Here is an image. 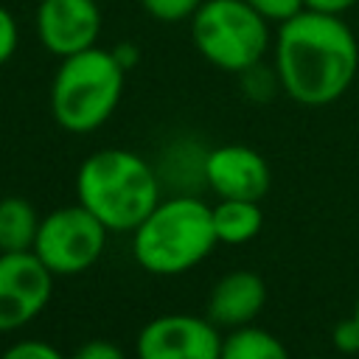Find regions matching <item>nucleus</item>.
<instances>
[{"label":"nucleus","instance_id":"obj_11","mask_svg":"<svg viewBox=\"0 0 359 359\" xmlns=\"http://www.w3.org/2000/svg\"><path fill=\"white\" fill-rule=\"evenodd\" d=\"M266 303V283L258 272L250 269H233L222 275L205 303V317L213 320L219 328H238L250 325Z\"/></svg>","mask_w":359,"mask_h":359},{"label":"nucleus","instance_id":"obj_21","mask_svg":"<svg viewBox=\"0 0 359 359\" xmlns=\"http://www.w3.org/2000/svg\"><path fill=\"white\" fill-rule=\"evenodd\" d=\"M67 359H126V353L121 345H115L109 339H87Z\"/></svg>","mask_w":359,"mask_h":359},{"label":"nucleus","instance_id":"obj_2","mask_svg":"<svg viewBox=\"0 0 359 359\" xmlns=\"http://www.w3.org/2000/svg\"><path fill=\"white\" fill-rule=\"evenodd\" d=\"M160 199L157 168L132 149H98L76 171V202L109 233H132Z\"/></svg>","mask_w":359,"mask_h":359},{"label":"nucleus","instance_id":"obj_5","mask_svg":"<svg viewBox=\"0 0 359 359\" xmlns=\"http://www.w3.org/2000/svg\"><path fill=\"white\" fill-rule=\"evenodd\" d=\"M188 22L196 53L216 70L238 76L272 50L269 22L247 0H205Z\"/></svg>","mask_w":359,"mask_h":359},{"label":"nucleus","instance_id":"obj_18","mask_svg":"<svg viewBox=\"0 0 359 359\" xmlns=\"http://www.w3.org/2000/svg\"><path fill=\"white\" fill-rule=\"evenodd\" d=\"M266 22H286V20H292L294 14H300L306 6H303V0H247Z\"/></svg>","mask_w":359,"mask_h":359},{"label":"nucleus","instance_id":"obj_8","mask_svg":"<svg viewBox=\"0 0 359 359\" xmlns=\"http://www.w3.org/2000/svg\"><path fill=\"white\" fill-rule=\"evenodd\" d=\"M219 325L199 314H160L135 337V359H219Z\"/></svg>","mask_w":359,"mask_h":359},{"label":"nucleus","instance_id":"obj_19","mask_svg":"<svg viewBox=\"0 0 359 359\" xmlns=\"http://www.w3.org/2000/svg\"><path fill=\"white\" fill-rule=\"evenodd\" d=\"M20 48V25L17 17L8 11V6L0 3V65L11 62Z\"/></svg>","mask_w":359,"mask_h":359},{"label":"nucleus","instance_id":"obj_9","mask_svg":"<svg viewBox=\"0 0 359 359\" xmlns=\"http://www.w3.org/2000/svg\"><path fill=\"white\" fill-rule=\"evenodd\" d=\"M101 28L104 17L98 0H39L34 11L36 39L56 59L98 45Z\"/></svg>","mask_w":359,"mask_h":359},{"label":"nucleus","instance_id":"obj_12","mask_svg":"<svg viewBox=\"0 0 359 359\" xmlns=\"http://www.w3.org/2000/svg\"><path fill=\"white\" fill-rule=\"evenodd\" d=\"M210 213L219 244H247L264 227V210L255 199H219Z\"/></svg>","mask_w":359,"mask_h":359},{"label":"nucleus","instance_id":"obj_13","mask_svg":"<svg viewBox=\"0 0 359 359\" xmlns=\"http://www.w3.org/2000/svg\"><path fill=\"white\" fill-rule=\"evenodd\" d=\"M42 216L34 202L25 196H3L0 199V252H28L34 250L36 230Z\"/></svg>","mask_w":359,"mask_h":359},{"label":"nucleus","instance_id":"obj_15","mask_svg":"<svg viewBox=\"0 0 359 359\" xmlns=\"http://www.w3.org/2000/svg\"><path fill=\"white\" fill-rule=\"evenodd\" d=\"M238 87H241V95L252 104H269L278 93H283L275 65H266L264 59L238 73Z\"/></svg>","mask_w":359,"mask_h":359},{"label":"nucleus","instance_id":"obj_25","mask_svg":"<svg viewBox=\"0 0 359 359\" xmlns=\"http://www.w3.org/2000/svg\"><path fill=\"white\" fill-rule=\"evenodd\" d=\"M309 359H325V356H309Z\"/></svg>","mask_w":359,"mask_h":359},{"label":"nucleus","instance_id":"obj_23","mask_svg":"<svg viewBox=\"0 0 359 359\" xmlns=\"http://www.w3.org/2000/svg\"><path fill=\"white\" fill-rule=\"evenodd\" d=\"M306 8L311 11H323V14H345L351 6H356V0H303Z\"/></svg>","mask_w":359,"mask_h":359},{"label":"nucleus","instance_id":"obj_1","mask_svg":"<svg viewBox=\"0 0 359 359\" xmlns=\"http://www.w3.org/2000/svg\"><path fill=\"white\" fill-rule=\"evenodd\" d=\"M272 65L283 95L300 107L339 101L359 76V42L339 14L303 8L272 36Z\"/></svg>","mask_w":359,"mask_h":359},{"label":"nucleus","instance_id":"obj_6","mask_svg":"<svg viewBox=\"0 0 359 359\" xmlns=\"http://www.w3.org/2000/svg\"><path fill=\"white\" fill-rule=\"evenodd\" d=\"M107 236L109 230L84 205L76 202L42 216L31 252L56 278H70L93 269L101 261Z\"/></svg>","mask_w":359,"mask_h":359},{"label":"nucleus","instance_id":"obj_17","mask_svg":"<svg viewBox=\"0 0 359 359\" xmlns=\"http://www.w3.org/2000/svg\"><path fill=\"white\" fill-rule=\"evenodd\" d=\"M0 359H67V356L45 339H17L0 353Z\"/></svg>","mask_w":359,"mask_h":359},{"label":"nucleus","instance_id":"obj_16","mask_svg":"<svg viewBox=\"0 0 359 359\" xmlns=\"http://www.w3.org/2000/svg\"><path fill=\"white\" fill-rule=\"evenodd\" d=\"M205 0H140V8L157 22H188Z\"/></svg>","mask_w":359,"mask_h":359},{"label":"nucleus","instance_id":"obj_14","mask_svg":"<svg viewBox=\"0 0 359 359\" xmlns=\"http://www.w3.org/2000/svg\"><path fill=\"white\" fill-rule=\"evenodd\" d=\"M219 359H292L289 348L272 331L250 323L238 328H227L222 334Z\"/></svg>","mask_w":359,"mask_h":359},{"label":"nucleus","instance_id":"obj_4","mask_svg":"<svg viewBox=\"0 0 359 359\" xmlns=\"http://www.w3.org/2000/svg\"><path fill=\"white\" fill-rule=\"evenodd\" d=\"M126 70L118 65L109 48H87L59 59L48 104L56 126L70 135H90L101 129L123 98Z\"/></svg>","mask_w":359,"mask_h":359},{"label":"nucleus","instance_id":"obj_3","mask_svg":"<svg viewBox=\"0 0 359 359\" xmlns=\"http://www.w3.org/2000/svg\"><path fill=\"white\" fill-rule=\"evenodd\" d=\"M129 236L135 264L157 278L191 272L219 244L210 205L191 194L163 196Z\"/></svg>","mask_w":359,"mask_h":359},{"label":"nucleus","instance_id":"obj_7","mask_svg":"<svg viewBox=\"0 0 359 359\" xmlns=\"http://www.w3.org/2000/svg\"><path fill=\"white\" fill-rule=\"evenodd\" d=\"M56 275L28 252H0V334L34 323L53 297Z\"/></svg>","mask_w":359,"mask_h":359},{"label":"nucleus","instance_id":"obj_20","mask_svg":"<svg viewBox=\"0 0 359 359\" xmlns=\"http://www.w3.org/2000/svg\"><path fill=\"white\" fill-rule=\"evenodd\" d=\"M331 342H334L337 353H342V356H356L359 353V323H356L353 314L334 325Z\"/></svg>","mask_w":359,"mask_h":359},{"label":"nucleus","instance_id":"obj_24","mask_svg":"<svg viewBox=\"0 0 359 359\" xmlns=\"http://www.w3.org/2000/svg\"><path fill=\"white\" fill-rule=\"evenodd\" d=\"M353 317H356V323H359V294H356V303H353Z\"/></svg>","mask_w":359,"mask_h":359},{"label":"nucleus","instance_id":"obj_10","mask_svg":"<svg viewBox=\"0 0 359 359\" xmlns=\"http://www.w3.org/2000/svg\"><path fill=\"white\" fill-rule=\"evenodd\" d=\"M272 174L261 151L244 143H224L205 154V185L219 199H261Z\"/></svg>","mask_w":359,"mask_h":359},{"label":"nucleus","instance_id":"obj_22","mask_svg":"<svg viewBox=\"0 0 359 359\" xmlns=\"http://www.w3.org/2000/svg\"><path fill=\"white\" fill-rule=\"evenodd\" d=\"M112 50V56L118 59V65L129 73L137 62H140V50H137V45H132V42H118L115 48H109Z\"/></svg>","mask_w":359,"mask_h":359}]
</instances>
